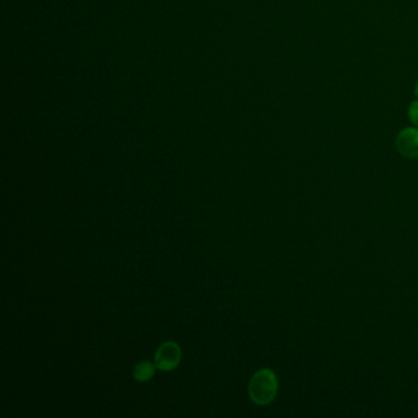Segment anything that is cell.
Instances as JSON below:
<instances>
[{
  "mask_svg": "<svg viewBox=\"0 0 418 418\" xmlns=\"http://www.w3.org/2000/svg\"><path fill=\"white\" fill-rule=\"evenodd\" d=\"M279 390V379L275 372L263 368L254 374L250 379L248 392L250 400L257 405H269L274 401Z\"/></svg>",
  "mask_w": 418,
  "mask_h": 418,
  "instance_id": "obj_1",
  "label": "cell"
},
{
  "mask_svg": "<svg viewBox=\"0 0 418 418\" xmlns=\"http://www.w3.org/2000/svg\"><path fill=\"white\" fill-rule=\"evenodd\" d=\"M182 351L181 347L173 341L162 343L155 355V365L162 372L173 370L181 363Z\"/></svg>",
  "mask_w": 418,
  "mask_h": 418,
  "instance_id": "obj_2",
  "label": "cell"
},
{
  "mask_svg": "<svg viewBox=\"0 0 418 418\" xmlns=\"http://www.w3.org/2000/svg\"><path fill=\"white\" fill-rule=\"evenodd\" d=\"M397 152L409 160L418 159V128L407 127L401 129L395 140Z\"/></svg>",
  "mask_w": 418,
  "mask_h": 418,
  "instance_id": "obj_3",
  "label": "cell"
},
{
  "mask_svg": "<svg viewBox=\"0 0 418 418\" xmlns=\"http://www.w3.org/2000/svg\"><path fill=\"white\" fill-rule=\"evenodd\" d=\"M156 365H152L147 360L140 362L134 368V378L138 382H149L155 375Z\"/></svg>",
  "mask_w": 418,
  "mask_h": 418,
  "instance_id": "obj_4",
  "label": "cell"
},
{
  "mask_svg": "<svg viewBox=\"0 0 418 418\" xmlns=\"http://www.w3.org/2000/svg\"><path fill=\"white\" fill-rule=\"evenodd\" d=\"M407 116L412 124L418 128V100H414L409 103V109H407Z\"/></svg>",
  "mask_w": 418,
  "mask_h": 418,
  "instance_id": "obj_5",
  "label": "cell"
},
{
  "mask_svg": "<svg viewBox=\"0 0 418 418\" xmlns=\"http://www.w3.org/2000/svg\"><path fill=\"white\" fill-rule=\"evenodd\" d=\"M414 96H416V97H418V81L417 82H416V85H414Z\"/></svg>",
  "mask_w": 418,
  "mask_h": 418,
  "instance_id": "obj_6",
  "label": "cell"
}]
</instances>
